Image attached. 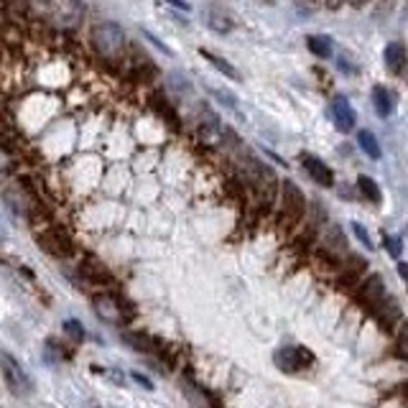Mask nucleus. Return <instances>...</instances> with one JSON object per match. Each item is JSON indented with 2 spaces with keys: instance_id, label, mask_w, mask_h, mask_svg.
<instances>
[{
  "instance_id": "f257e3e1",
  "label": "nucleus",
  "mask_w": 408,
  "mask_h": 408,
  "mask_svg": "<svg viewBox=\"0 0 408 408\" xmlns=\"http://www.w3.org/2000/svg\"><path fill=\"white\" fill-rule=\"evenodd\" d=\"M92 43L103 56H117L122 51V46H125V33H122V28L117 23L105 21V23L95 26V31H92Z\"/></svg>"
},
{
  "instance_id": "f03ea898",
  "label": "nucleus",
  "mask_w": 408,
  "mask_h": 408,
  "mask_svg": "<svg viewBox=\"0 0 408 408\" xmlns=\"http://www.w3.org/2000/svg\"><path fill=\"white\" fill-rule=\"evenodd\" d=\"M0 372H3V380H6L8 390L13 396H28L31 393V380L26 375V370L21 367V362L13 357L11 352H0Z\"/></svg>"
},
{
  "instance_id": "7ed1b4c3",
  "label": "nucleus",
  "mask_w": 408,
  "mask_h": 408,
  "mask_svg": "<svg viewBox=\"0 0 408 408\" xmlns=\"http://www.w3.org/2000/svg\"><path fill=\"white\" fill-rule=\"evenodd\" d=\"M273 362L283 372H299L314 365V352L304 345H291V347H281L273 355Z\"/></svg>"
},
{
  "instance_id": "20e7f679",
  "label": "nucleus",
  "mask_w": 408,
  "mask_h": 408,
  "mask_svg": "<svg viewBox=\"0 0 408 408\" xmlns=\"http://www.w3.org/2000/svg\"><path fill=\"white\" fill-rule=\"evenodd\" d=\"M281 209H283L286 222H291V225H299V219L304 217L306 197L293 182H283V192H281Z\"/></svg>"
},
{
  "instance_id": "39448f33",
  "label": "nucleus",
  "mask_w": 408,
  "mask_h": 408,
  "mask_svg": "<svg viewBox=\"0 0 408 408\" xmlns=\"http://www.w3.org/2000/svg\"><path fill=\"white\" fill-rule=\"evenodd\" d=\"M388 299V293H385V281L380 278V276H367L362 283H360V288H357V301L365 309H370V311H375L378 309L383 301Z\"/></svg>"
},
{
  "instance_id": "423d86ee",
  "label": "nucleus",
  "mask_w": 408,
  "mask_h": 408,
  "mask_svg": "<svg viewBox=\"0 0 408 408\" xmlns=\"http://www.w3.org/2000/svg\"><path fill=\"white\" fill-rule=\"evenodd\" d=\"M299 161H301V166H304L306 174H309L319 187H335V174H332V169H329L322 159L311 156V153H301Z\"/></svg>"
},
{
  "instance_id": "0eeeda50",
  "label": "nucleus",
  "mask_w": 408,
  "mask_h": 408,
  "mask_svg": "<svg viewBox=\"0 0 408 408\" xmlns=\"http://www.w3.org/2000/svg\"><path fill=\"white\" fill-rule=\"evenodd\" d=\"M332 117H335V125L340 133L355 130L357 115H355V110H352V105L347 103V98H337L335 103H332Z\"/></svg>"
},
{
  "instance_id": "6e6552de",
  "label": "nucleus",
  "mask_w": 408,
  "mask_h": 408,
  "mask_svg": "<svg viewBox=\"0 0 408 408\" xmlns=\"http://www.w3.org/2000/svg\"><path fill=\"white\" fill-rule=\"evenodd\" d=\"M375 322H378L385 332H393V329L401 324V306H398V301L393 299V296H388V299L375 309Z\"/></svg>"
},
{
  "instance_id": "1a4fd4ad",
  "label": "nucleus",
  "mask_w": 408,
  "mask_h": 408,
  "mask_svg": "<svg viewBox=\"0 0 408 408\" xmlns=\"http://www.w3.org/2000/svg\"><path fill=\"white\" fill-rule=\"evenodd\" d=\"M367 271V261L362 258L352 256L347 261V266H342L340 268V286L342 288H352V286H360V276Z\"/></svg>"
},
{
  "instance_id": "9d476101",
  "label": "nucleus",
  "mask_w": 408,
  "mask_h": 408,
  "mask_svg": "<svg viewBox=\"0 0 408 408\" xmlns=\"http://www.w3.org/2000/svg\"><path fill=\"white\" fill-rule=\"evenodd\" d=\"M406 46L398 41L388 43L385 46V69H388L390 74H401L403 69H406Z\"/></svg>"
},
{
  "instance_id": "9b49d317",
  "label": "nucleus",
  "mask_w": 408,
  "mask_h": 408,
  "mask_svg": "<svg viewBox=\"0 0 408 408\" xmlns=\"http://www.w3.org/2000/svg\"><path fill=\"white\" fill-rule=\"evenodd\" d=\"M372 108H375V113H378L380 117H388L393 110H396V100H393V95H390L385 87H372Z\"/></svg>"
},
{
  "instance_id": "f8f14e48",
  "label": "nucleus",
  "mask_w": 408,
  "mask_h": 408,
  "mask_svg": "<svg viewBox=\"0 0 408 408\" xmlns=\"http://www.w3.org/2000/svg\"><path fill=\"white\" fill-rule=\"evenodd\" d=\"M357 189H360V194L365 197L367 202H372V204H380V199H383V194H380V187L375 184V179H370V177H360L357 179Z\"/></svg>"
},
{
  "instance_id": "ddd939ff",
  "label": "nucleus",
  "mask_w": 408,
  "mask_h": 408,
  "mask_svg": "<svg viewBox=\"0 0 408 408\" xmlns=\"http://www.w3.org/2000/svg\"><path fill=\"white\" fill-rule=\"evenodd\" d=\"M122 342H128L130 347L138 350V352H159L153 340H148L146 335H135V332H122Z\"/></svg>"
},
{
  "instance_id": "4468645a",
  "label": "nucleus",
  "mask_w": 408,
  "mask_h": 408,
  "mask_svg": "<svg viewBox=\"0 0 408 408\" xmlns=\"http://www.w3.org/2000/svg\"><path fill=\"white\" fill-rule=\"evenodd\" d=\"M357 143H360V148L370 156L372 161H378L380 159V143H378V138L370 133V130H360V135H357Z\"/></svg>"
},
{
  "instance_id": "2eb2a0df",
  "label": "nucleus",
  "mask_w": 408,
  "mask_h": 408,
  "mask_svg": "<svg viewBox=\"0 0 408 408\" xmlns=\"http://www.w3.org/2000/svg\"><path fill=\"white\" fill-rule=\"evenodd\" d=\"M309 51L319 59H329L332 56V38L329 36H309Z\"/></svg>"
},
{
  "instance_id": "dca6fc26",
  "label": "nucleus",
  "mask_w": 408,
  "mask_h": 408,
  "mask_svg": "<svg viewBox=\"0 0 408 408\" xmlns=\"http://www.w3.org/2000/svg\"><path fill=\"white\" fill-rule=\"evenodd\" d=\"M202 56H204V59H207L209 64H212V67L217 69V72H222V74H225V77H230V80H240L238 69L232 67V64H227V61L222 59V56H217V54H209V51H202Z\"/></svg>"
},
{
  "instance_id": "f3484780",
  "label": "nucleus",
  "mask_w": 408,
  "mask_h": 408,
  "mask_svg": "<svg viewBox=\"0 0 408 408\" xmlns=\"http://www.w3.org/2000/svg\"><path fill=\"white\" fill-rule=\"evenodd\" d=\"M207 26L209 28H214V31H222V33H225V31H230L232 28V21L227 19V16H222V13L219 11H207Z\"/></svg>"
},
{
  "instance_id": "a211bd4d",
  "label": "nucleus",
  "mask_w": 408,
  "mask_h": 408,
  "mask_svg": "<svg viewBox=\"0 0 408 408\" xmlns=\"http://www.w3.org/2000/svg\"><path fill=\"white\" fill-rule=\"evenodd\" d=\"M396 345H398V355L403 360H408V322H401L396 329Z\"/></svg>"
},
{
  "instance_id": "6ab92c4d",
  "label": "nucleus",
  "mask_w": 408,
  "mask_h": 408,
  "mask_svg": "<svg viewBox=\"0 0 408 408\" xmlns=\"http://www.w3.org/2000/svg\"><path fill=\"white\" fill-rule=\"evenodd\" d=\"M64 332H67L74 342L85 340V329H82V324L77 322V319H69V322H64Z\"/></svg>"
},
{
  "instance_id": "aec40b11",
  "label": "nucleus",
  "mask_w": 408,
  "mask_h": 408,
  "mask_svg": "<svg viewBox=\"0 0 408 408\" xmlns=\"http://www.w3.org/2000/svg\"><path fill=\"white\" fill-rule=\"evenodd\" d=\"M385 250H388L393 258H401L403 253V240L396 238V235H385Z\"/></svg>"
},
{
  "instance_id": "412c9836",
  "label": "nucleus",
  "mask_w": 408,
  "mask_h": 408,
  "mask_svg": "<svg viewBox=\"0 0 408 408\" xmlns=\"http://www.w3.org/2000/svg\"><path fill=\"white\" fill-rule=\"evenodd\" d=\"M352 230H355V235H357V240L362 245H365L367 250H372L375 248V245H372V240H370V235H367V230L362 225H360V222H352Z\"/></svg>"
},
{
  "instance_id": "4be33fe9",
  "label": "nucleus",
  "mask_w": 408,
  "mask_h": 408,
  "mask_svg": "<svg viewBox=\"0 0 408 408\" xmlns=\"http://www.w3.org/2000/svg\"><path fill=\"white\" fill-rule=\"evenodd\" d=\"M95 372H100V375H105V378L113 380V383H117V385L125 383V378H122V375H120L117 370H105V367H95Z\"/></svg>"
},
{
  "instance_id": "5701e85b",
  "label": "nucleus",
  "mask_w": 408,
  "mask_h": 408,
  "mask_svg": "<svg viewBox=\"0 0 408 408\" xmlns=\"http://www.w3.org/2000/svg\"><path fill=\"white\" fill-rule=\"evenodd\" d=\"M146 38H148V41H151V43H153V46H159V49H161V51H164V54H171V51H169V49H166L164 43H161V41H159V38L153 36V33H148V31H146Z\"/></svg>"
},
{
  "instance_id": "b1692460",
  "label": "nucleus",
  "mask_w": 408,
  "mask_h": 408,
  "mask_svg": "<svg viewBox=\"0 0 408 408\" xmlns=\"http://www.w3.org/2000/svg\"><path fill=\"white\" fill-rule=\"evenodd\" d=\"M133 380H138V383L143 385V388H148V390L153 388V383H151V380H148L146 375H140V372H133Z\"/></svg>"
},
{
  "instance_id": "393cba45",
  "label": "nucleus",
  "mask_w": 408,
  "mask_h": 408,
  "mask_svg": "<svg viewBox=\"0 0 408 408\" xmlns=\"http://www.w3.org/2000/svg\"><path fill=\"white\" fill-rule=\"evenodd\" d=\"M398 273H401V278L406 281V286H408V263H398Z\"/></svg>"
}]
</instances>
